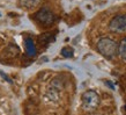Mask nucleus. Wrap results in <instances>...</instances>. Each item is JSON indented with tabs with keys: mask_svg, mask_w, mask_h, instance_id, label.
Masks as SVG:
<instances>
[{
	"mask_svg": "<svg viewBox=\"0 0 126 115\" xmlns=\"http://www.w3.org/2000/svg\"><path fill=\"white\" fill-rule=\"evenodd\" d=\"M35 19L36 21L43 26V27H50L51 24H53L56 16H54L53 12L47 7H42L36 14H35Z\"/></svg>",
	"mask_w": 126,
	"mask_h": 115,
	"instance_id": "3",
	"label": "nucleus"
},
{
	"mask_svg": "<svg viewBox=\"0 0 126 115\" xmlns=\"http://www.w3.org/2000/svg\"><path fill=\"white\" fill-rule=\"evenodd\" d=\"M60 54H61V56H63V57L71 58V57H73V55H74V50H73L71 46H64V48L61 49Z\"/></svg>",
	"mask_w": 126,
	"mask_h": 115,
	"instance_id": "8",
	"label": "nucleus"
},
{
	"mask_svg": "<svg viewBox=\"0 0 126 115\" xmlns=\"http://www.w3.org/2000/svg\"><path fill=\"white\" fill-rule=\"evenodd\" d=\"M97 51L105 58H113L118 54V44L110 37H101L97 42Z\"/></svg>",
	"mask_w": 126,
	"mask_h": 115,
	"instance_id": "1",
	"label": "nucleus"
},
{
	"mask_svg": "<svg viewBox=\"0 0 126 115\" xmlns=\"http://www.w3.org/2000/svg\"><path fill=\"white\" fill-rule=\"evenodd\" d=\"M118 54L119 56L126 62V37L123 38L118 46Z\"/></svg>",
	"mask_w": 126,
	"mask_h": 115,
	"instance_id": "7",
	"label": "nucleus"
},
{
	"mask_svg": "<svg viewBox=\"0 0 126 115\" xmlns=\"http://www.w3.org/2000/svg\"><path fill=\"white\" fill-rule=\"evenodd\" d=\"M109 29L112 33H125L126 31V15H116L109 23Z\"/></svg>",
	"mask_w": 126,
	"mask_h": 115,
	"instance_id": "4",
	"label": "nucleus"
},
{
	"mask_svg": "<svg viewBox=\"0 0 126 115\" xmlns=\"http://www.w3.org/2000/svg\"><path fill=\"white\" fill-rule=\"evenodd\" d=\"M24 46H26V51L29 56H31V57L36 56V46H35V43L31 38H26Z\"/></svg>",
	"mask_w": 126,
	"mask_h": 115,
	"instance_id": "5",
	"label": "nucleus"
},
{
	"mask_svg": "<svg viewBox=\"0 0 126 115\" xmlns=\"http://www.w3.org/2000/svg\"><path fill=\"white\" fill-rule=\"evenodd\" d=\"M81 101H82L83 109L87 112H93V111H95V109H97V107L99 106V102H101L98 93L93 91V90L86 91L82 94Z\"/></svg>",
	"mask_w": 126,
	"mask_h": 115,
	"instance_id": "2",
	"label": "nucleus"
},
{
	"mask_svg": "<svg viewBox=\"0 0 126 115\" xmlns=\"http://www.w3.org/2000/svg\"><path fill=\"white\" fill-rule=\"evenodd\" d=\"M125 111H126V106H125Z\"/></svg>",
	"mask_w": 126,
	"mask_h": 115,
	"instance_id": "9",
	"label": "nucleus"
},
{
	"mask_svg": "<svg viewBox=\"0 0 126 115\" xmlns=\"http://www.w3.org/2000/svg\"><path fill=\"white\" fill-rule=\"evenodd\" d=\"M41 2V0H20V5L26 9H32L37 7Z\"/></svg>",
	"mask_w": 126,
	"mask_h": 115,
	"instance_id": "6",
	"label": "nucleus"
}]
</instances>
